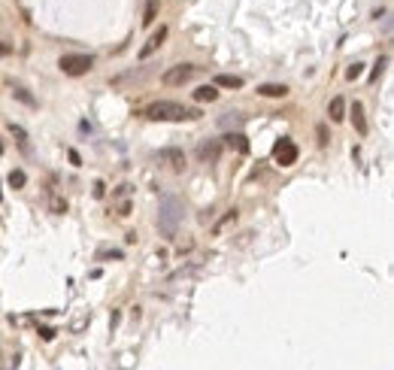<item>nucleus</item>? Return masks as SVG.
<instances>
[{"label":"nucleus","mask_w":394,"mask_h":370,"mask_svg":"<svg viewBox=\"0 0 394 370\" xmlns=\"http://www.w3.org/2000/svg\"><path fill=\"white\" fill-rule=\"evenodd\" d=\"M385 67H388V55H382V58L373 64V70H370V76H367V79H370V85H376V82H379V76L385 73Z\"/></svg>","instance_id":"nucleus-15"},{"label":"nucleus","mask_w":394,"mask_h":370,"mask_svg":"<svg viewBox=\"0 0 394 370\" xmlns=\"http://www.w3.org/2000/svg\"><path fill=\"white\" fill-rule=\"evenodd\" d=\"M67 158H70V164H76V167L82 164V158H79V152H76V149H67Z\"/></svg>","instance_id":"nucleus-23"},{"label":"nucleus","mask_w":394,"mask_h":370,"mask_svg":"<svg viewBox=\"0 0 394 370\" xmlns=\"http://www.w3.org/2000/svg\"><path fill=\"white\" fill-rule=\"evenodd\" d=\"M194 100H197V103H212V100H218V88H215V85H200V88L194 91Z\"/></svg>","instance_id":"nucleus-11"},{"label":"nucleus","mask_w":394,"mask_h":370,"mask_svg":"<svg viewBox=\"0 0 394 370\" xmlns=\"http://www.w3.org/2000/svg\"><path fill=\"white\" fill-rule=\"evenodd\" d=\"M194 73H197V67H194V64H176V67H170V70H164L161 82H164V85H170V88H176V85L191 82V79H194Z\"/></svg>","instance_id":"nucleus-5"},{"label":"nucleus","mask_w":394,"mask_h":370,"mask_svg":"<svg viewBox=\"0 0 394 370\" xmlns=\"http://www.w3.org/2000/svg\"><path fill=\"white\" fill-rule=\"evenodd\" d=\"M212 85H215V88H243V79H240V76H231V73H218Z\"/></svg>","instance_id":"nucleus-14"},{"label":"nucleus","mask_w":394,"mask_h":370,"mask_svg":"<svg viewBox=\"0 0 394 370\" xmlns=\"http://www.w3.org/2000/svg\"><path fill=\"white\" fill-rule=\"evenodd\" d=\"M97 258H118V261H121V258H124V252H118V249H112V252H100Z\"/></svg>","instance_id":"nucleus-24"},{"label":"nucleus","mask_w":394,"mask_h":370,"mask_svg":"<svg viewBox=\"0 0 394 370\" xmlns=\"http://www.w3.org/2000/svg\"><path fill=\"white\" fill-rule=\"evenodd\" d=\"M361 73H364V64H361V61H355V64H349V70H346V79H349V82H355Z\"/></svg>","instance_id":"nucleus-18"},{"label":"nucleus","mask_w":394,"mask_h":370,"mask_svg":"<svg viewBox=\"0 0 394 370\" xmlns=\"http://www.w3.org/2000/svg\"><path fill=\"white\" fill-rule=\"evenodd\" d=\"M52 210L61 216V213H67V200H61V197H52Z\"/></svg>","instance_id":"nucleus-22"},{"label":"nucleus","mask_w":394,"mask_h":370,"mask_svg":"<svg viewBox=\"0 0 394 370\" xmlns=\"http://www.w3.org/2000/svg\"><path fill=\"white\" fill-rule=\"evenodd\" d=\"M273 158H276V164H282V167H294L297 158H300V149H297V143H294L291 137H282V140L273 146Z\"/></svg>","instance_id":"nucleus-4"},{"label":"nucleus","mask_w":394,"mask_h":370,"mask_svg":"<svg viewBox=\"0 0 394 370\" xmlns=\"http://www.w3.org/2000/svg\"><path fill=\"white\" fill-rule=\"evenodd\" d=\"M225 143H228L231 149H237L240 155H246V152H249V140H246L240 131H237V134H225Z\"/></svg>","instance_id":"nucleus-13"},{"label":"nucleus","mask_w":394,"mask_h":370,"mask_svg":"<svg viewBox=\"0 0 394 370\" xmlns=\"http://www.w3.org/2000/svg\"><path fill=\"white\" fill-rule=\"evenodd\" d=\"M9 185H12V188H24V185H27V173H24V170H12V173H9Z\"/></svg>","instance_id":"nucleus-17"},{"label":"nucleus","mask_w":394,"mask_h":370,"mask_svg":"<svg viewBox=\"0 0 394 370\" xmlns=\"http://www.w3.org/2000/svg\"><path fill=\"white\" fill-rule=\"evenodd\" d=\"M158 9H161V0H149L146 3V12H143V24H152L158 18Z\"/></svg>","instance_id":"nucleus-16"},{"label":"nucleus","mask_w":394,"mask_h":370,"mask_svg":"<svg viewBox=\"0 0 394 370\" xmlns=\"http://www.w3.org/2000/svg\"><path fill=\"white\" fill-rule=\"evenodd\" d=\"M103 194H106V185L97 179V182H94V197H103Z\"/></svg>","instance_id":"nucleus-25"},{"label":"nucleus","mask_w":394,"mask_h":370,"mask_svg":"<svg viewBox=\"0 0 394 370\" xmlns=\"http://www.w3.org/2000/svg\"><path fill=\"white\" fill-rule=\"evenodd\" d=\"M9 134H15V137H18V143H27V134H24V128H18L15 121L9 125Z\"/></svg>","instance_id":"nucleus-21"},{"label":"nucleus","mask_w":394,"mask_h":370,"mask_svg":"<svg viewBox=\"0 0 394 370\" xmlns=\"http://www.w3.org/2000/svg\"><path fill=\"white\" fill-rule=\"evenodd\" d=\"M58 67L61 73L67 76H85L91 67H94V55H85V52H67L58 58Z\"/></svg>","instance_id":"nucleus-3"},{"label":"nucleus","mask_w":394,"mask_h":370,"mask_svg":"<svg viewBox=\"0 0 394 370\" xmlns=\"http://www.w3.org/2000/svg\"><path fill=\"white\" fill-rule=\"evenodd\" d=\"M218 155H222V143H218V140H203V143L197 146V158H200L203 164H215Z\"/></svg>","instance_id":"nucleus-8"},{"label":"nucleus","mask_w":394,"mask_h":370,"mask_svg":"<svg viewBox=\"0 0 394 370\" xmlns=\"http://www.w3.org/2000/svg\"><path fill=\"white\" fill-rule=\"evenodd\" d=\"M258 94L261 97H288V85H282V82H264V85H258Z\"/></svg>","instance_id":"nucleus-9"},{"label":"nucleus","mask_w":394,"mask_h":370,"mask_svg":"<svg viewBox=\"0 0 394 370\" xmlns=\"http://www.w3.org/2000/svg\"><path fill=\"white\" fill-rule=\"evenodd\" d=\"M352 125H355V131H358L361 137L367 134V118H364V106H361L358 100L352 103Z\"/></svg>","instance_id":"nucleus-10"},{"label":"nucleus","mask_w":394,"mask_h":370,"mask_svg":"<svg viewBox=\"0 0 394 370\" xmlns=\"http://www.w3.org/2000/svg\"><path fill=\"white\" fill-rule=\"evenodd\" d=\"M6 55H12V46H6V43H0V58H6Z\"/></svg>","instance_id":"nucleus-27"},{"label":"nucleus","mask_w":394,"mask_h":370,"mask_svg":"<svg viewBox=\"0 0 394 370\" xmlns=\"http://www.w3.org/2000/svg\"><path fill=\"white\" fill-rule=\"evenodd\" d=\"M182 219H185L182 200H179V197H173V194L161 197V213H158V231H161L164 237H176V231H179Z\"/></svg>","instance_id":"nucleus-2"},{"label":"nucleus","mask_w":394,"mask_h":370,"mask_svg":"<svg viewBox=\"0 0 394 370\" xmlns=\"http://www.w3.org/2000/svg\"><path fill=\"white\" fill-rule=\"evenodd\" d=\"M328 115H331V121H343V118H346V100H343V97H334V100L328 103Z\"/></svg>","instance_id":"nucleus-12"},{"label":"nucleus","mask_w":394,"mask_h":370,"mask_svg":"<svg viewBox=\"0 0 394 370\" xmlns=\"http://www.w3.org/2000/svg\"><path fill=\"white\" fill-rule=\"evenodd\" d=\"M164 39H167V24H161V27H158V30L146 39V46L140 49V58H143V61H146V58H152V55L164 46Z\"/></svg>","instance_id":"nucleus-7"},{"label":"nucleus","mask_w":394,"mask_h":370,"mask_svg":"<svg viewBox=\"0 0 394 370\" xmlns=\"http://www.w3.org/2000/svg\"><path fill=\"white\" fill-rule=\"evenodd\" d=\"M316 137H319V146L325 149V146L331 143V134H328V125H319V128H316Z\"/></svg>","instance_id":"nucleus-20"},{"label":"nucleus","mask_w":394,"mask_h":370,"mask_svg":"<svg viewBox=\"0 0 394 370\" xmlns=\"http://www.w3.org/2000/svg\"><path fill=\"white\" fill-rule=\"evenodd\" d=\"M143 115L152 121H197V118H203V112L197 106H185L176 100H155L146 106Z\"/></svg>","instance_id":"nucleus-1"},{"label":"nucleus","mask_w":394,"mask_h":370,"mask_svg":"<svg viewBox=\"0 0 394 370\" xmlns=\"http://www.w3.org/2000/svg\"><path fill=\"white\" fill-rule=\"evenodd\" d=\"M39 337L49 343V340H55V331H52V328H39Z\"/></svg>","instance_id":"nucleus-26"},{"label":"nucleus","mask_w":394,"mask_h":370,"mask_svg":"<svg viewBox=\"0 0 394 370\" xmlns=\"http://www.w3.org/2000/svg\"><path fill=\"white\" fill-rule=\"evenodd\" d=\"M12 94H15L21 103H27V106H36V97H33V94H27V88H15Z\"/></svg>","instance_id":"nucleus-19"},{"label":"nucleus","mask_w":394,"mask_h":370,"mask_svg":"<svg viewBox=\"0 0 394 370\" xmlns=\"http://www.w3.org/2000/svg\"><path fill=\"white\" fill-rule=\"evenodd\" d=\"M158 158H161L164 164H170L173 173H185V152H182V149H173V146H170V149H161Z\"/></svg>","instance_id":"nucleus-6"}]
</instances>
